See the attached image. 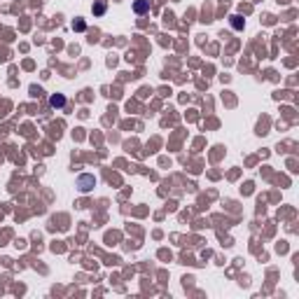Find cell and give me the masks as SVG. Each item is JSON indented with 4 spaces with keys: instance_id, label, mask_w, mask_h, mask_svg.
Instances as JSON below:
<instances>
[{
    "instance_id": "6da1fadb",
    "label": "cell",
    "mask_w": 299,
    "mask_h": 299,
    "mask_svg": "<svg viewBox=\"0 0 299 299\" xmlns=\"http://www.w3.org/2000/svg\"><path fill=\"white\" fill-rule=\"evenodd\" d=\"M52 105H63V96H52Z\"/></svg>"
},
{
    "instance_id": "7a4b0ae2",
    "label": "cell",
    "mask_w": 299,
    "mask_h": 299,
    "mask_svg": "<svg viewBox=\"0 0 299 299\" xmlns=\"http://www.w3.org/2000/svg\"><path fill=\"white\" fill-rule=\"evenodd\" d=\"M147 9V2H136V12H145Z\"/></svg>"
}]
</instances>
